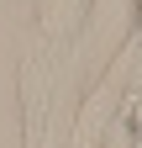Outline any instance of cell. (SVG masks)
<instances>
[{
  "instance_id": "1",
  "label": "cell",
  "mask_w": 142,
  "mask_h": 148,
  "mask_svg": "<svg viewBox=\"0 0 142 148\" xmlns=\"http://www.w3.org/2000/svg\"><path fill=\"white\" fill-rule=\"evenodd\" d=\"M132 132H137V143H142V95L132 101Z\"/></svg>"
},
{
  "instance_id": "2",
  "label": "cell",
  "mask_w": 142,
  "mask_h": 148,
  "mask_svg": "<svg viewBox=\"0 0 142 148\" xmlns=\"http://www.w3.org/2000/svg\"><path fill=\"white\" fill-rule=\"evenodd\" d=\"M137 42H142V0H137Z\"/></svg>"
}]
</instances>
